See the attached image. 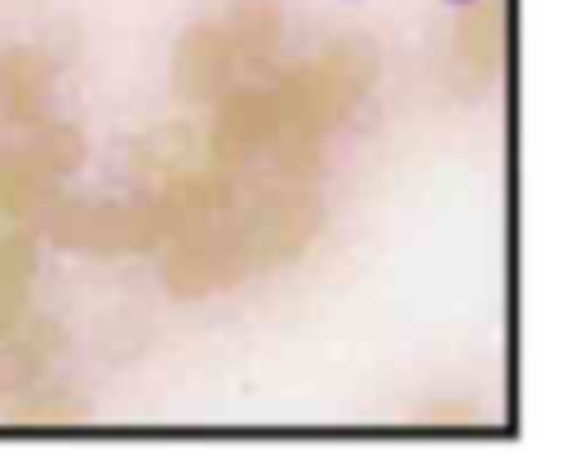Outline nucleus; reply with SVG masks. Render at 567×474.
Listing matches in <instances>:
<instances>
[{
	"label": "nucleus",
	"instance_id": "f257e3e1",
	"mask_svg": "<svg viewBox=\"0 0 567 474\" xmlns=\"http://www.w3.org/2000/svg\"><path fill=\"white\" fill-rule=\"evenodd\" d=\"M447 4H474V0H447Z\"/></svg>",
	"mask_w": 567,
	"mask_h": 474
}]
</instances>
